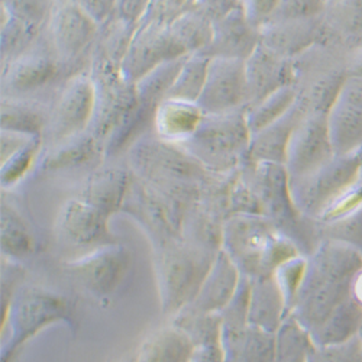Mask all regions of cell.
Here are the masks:
<instances>
[{"instance_id": "1", "label": "cell", "mask_w": 362, "mask_h": 362, "mask_svg": "<svg viewBox=\"0 0 362 362\" xmlns=\"http://www.w3.org/2000/svg\"><path fill=\"white\" fill-rule=\"evenodd\" d=\"M359 271V250L334 239L319 243L308 255L306 274L291 315L312 334L352 296V283Z\"/></svg>"}, {"instance_id": "2", "label": "cell", "mask_w": 362, "mask_h": 362, "mask_svg": "<svg viewBox=\"0 0 362 362\" xmlns=\"http://www.w3.org/2000/svg\"><path fill=\"white\" fill-rule=\"evenodd\" d=\"M222 250L240 274L250 279L274 276L286 261L301 255L273 222L261 215H236L223 222Z\"/></svg>"}, {"instance_id": "3", "label": "cell", "mask_w": 362, "mask_h": 362, "mask_svg": "<svg viewBox=\"0 0 362 362\" xmlns=\"http://www.w3.org/2000/svg\"><path fill=\"white\" fill-rule=\"evenodd\" d=\"M215 257L181 238L154 247L156 279L164 315L174 317L192 303Z\"/></svg>"}, {"instance_id": "4", "label": "cell", "mask_w": 362, "mask_h": 362, "mask_svg": "<svg viewBox=\"0 0 362 362\" xmlns=\"http://www.w3.org/2000/svg\"><path fill=\"white\" fill-rule=\"evenodd\" d=\"M67 316L69 303L59 294L38 287H28L15 294L2 315V362H13L21 345Z\"/></svg>"}, {"instance_id": "5", "label": "cell", "mask_w": 362, "mask_h": 362, "mask_svg": "<svg viewBox=\"0 0 362 362\" xmlns=\"http://www.w3.org/2000/svg\"><path fill=\"white\" fill-rule=\"evenodd\" d=\"M212 115L215 116L207 120L202 119L199 128L183 141V145L206 170L223 173L238 163L240 151L247 145V131L233 115L226 116L225 112Z\"/></svg>"}, {"instance_id": "6", "label": "cell", "mask_w": 362, "mask_h": 362, "mask_svg": "<svg viewBox=\"0 0 362 362\" xmlns=\"http://www.w3.org/2000/svg\"><path fill=\"white\" fill-rule=\"evenodd\" d=\"M132 257L127 247L116 243L93 248L66 262V273L96 297H107L117 290L131 268Z\"/></svg>"}, {"instance_id": "7", "label": "cell", "mask_w": 362, "mask_h": 362, "mask_svg": "<svg viewBox=\"0 0 362 362\" xmlns=\"http://www.w3.org/2000/svg\"><path fill=\"white\" fill-rule=\"evenodd\" d=\"M109 215L84 199H73L59 210L57 226L69 243L78 247L98 248L113 244Z\"/></svg>"}, {"instance_id": "8", "label": "cell", "mask_w": 362, "mask_h": 362, "mask_svg": "<svg viewBox=\"0 0 362 362\" xmlns=\"http://www.w3.org/2000/svg\"><path fill=\"white\" fill-rule=\"evenodd\" d=\"M244 93V70L232 57H218L207 64L200 106L210 113H223L238 105Z\"/></svg>"}, {"instance_id": "9", "label": "cell", "mask_w": 362, "mask_h": 362, "mask_svg": "<svg viewBox=\"0 0 362 362\" xmlns=\"http://www.w3.org/2000/svg\"><path fill=\"white\" fill-rule=\"evenodd\" d=\"M243 274L229 258V255L221 250L197 291L194 300L187 306L202 313H221L233 298Z\"/></svg>"}, {"instance_id": "10", "label": "cell", "mask_w": 362, "mask_h": 362, "mask_svg": "<svg viewBox=\"0 0 362 362\" xmlns=\"http://www.w3.org/2000/svg\"><path fill=\"white\" fill-rule=\"evenodd\" d=\"M223 362H276L274 334L245 327H222Z\"/></svg>"}, {"instance_id": "11", "label": "cell", "mask_w": 362, "mask_h": 362, "mask_svg": "<svg viewBox=\"0 0 362 362\" xmlns=\"http://www.w3.org/2000/svg\"><path fill=\"white\" fill-rule=\"evenodd\" d=\"M287 315L286 300L274 276L251 279L250 326L276 334Z\"/></svg>"}, {"instance_id": "12", "label": "cell", "mask_w": 362, "mask_h": 362, "mask_svg": "<svg viewBox=\"0 0 362 362\" xmlns=\"http://www.w3.org/2000/svg\"><path fill=\"white\" fill-rule=\"evenodd\" d=\"M93 98V86L86 78H78L69 86L55 115V132L59 136L70 138L81 131L92 116Z\"/></svg>"}, {"instance_id": "13", "label": "cell", "mask_w": 362, "mask_h": 362, "mask_svg": "<svg viewBox=\"0 0 362 362\" xmlns=\"http://www.w3.org/2000/svg\"><path fill=\"white\" fill-rule=\"evenodd\" d=\"M193 351V341L174 323L149 334L138 351L135 362H187Z\"/></svg>"}, {"instance_id": "14", "label": "cell", "mask_w": 362, "mask_h": 362, "mask_svg": "<svg viewBox=\"0 0 362 362\" xmlns=\"http://www.w3.org/2000/svg\"><path fill=\"white\" fill-rule=\"evenodd\" d=\"M128 192V174L117 168H106L90 175L80 197L110 216L127 200Z\"/></svg>"}, {"instance_id": "15", "label": "cell", "mask_w": 362, "mask_h": 362, "mask_svg": "<svg viewBox=\"0 0 362 362\" xmlns=\"http://www.w3.org/2000/svg\"><path fill=\"white\" fill-rule=\"evenodd\" d=\"M361 325L362 308L351 296L315 332H312V338L316 346L344 344L358 337Z\"/></svg>"}, {"instance_id": "16", "label": "cell", "mask_w": 362, "mask_h": 362, "mask_svg": "<svg viewBox=\"0 0 362 362\" xmlns=\"http://www.w3.org/2000/svg\"><path fill=\"white\" fill-rule=\"evenodd\" d=\"M316 348L310 332L288 313L274 334L276 362H309Z\"/></svg>"}, {"instance_id": "17", "label": "cell", "mask_w": 362, "mask_h": 362, "mask_svg": "<svg viewBox=\"0 0 362 362\" xmlns=\"http://www.w3.org/2000/svg\"><path fill=\"white\" fill-rule=\"evenodd\" d=\"M93 37V21L81 8H66L54 22V38L58 49L66 55L78 52Z\"/></svg>"}, {"instance_id": "18", "label": "cell", "mask_w": 362, "mask_h": 362, "mask_svg": "<svg viewBox=\"0 0 362 362\" xmlns=\"http://www.w3.org/2000/svg\"><path fill=\"white\" fill-rule=\"evenodd\" d=\"M202 122L200 107L187 100L170 99L157 113V127L163 136L170 139H187Z\"/></svg>"}, {"instance_id": "19", "label": "cell", "mask_w": 362, "mask_h": 362, "mask_svg": "<svg viewBox=\"0 0 362 362\" xmlns=\"http://www.w3.org/2000/svg\"><path fill=\"white\" fill-rule=\"evenodd\" d=\"M0 244L2 255L9 259H21L34 250V239L25 222L11 206H2V225H0Z\"/></svg>"}, {"instance_id": "20", "label": "cell", "mask_w": 362, "mask_h": 362, "mask_svg": "<svg viewBox=\"0 0 362 362\" xmlns=\"http://www.w3.org/2000/svg\"><path fill=\"white\" fill-rule=\"evenodd\" d=\"M207 64L209 62L202 58H192L185 62L168 92L170 99L187 102L199 99L207 76Z\"/></svg>"}, {"instance_id": "21", "label": "cell", "mask_w": 362, "mask_h": 362, "mask_svg": "<svg viewBox=\"0 0 362 362\" xmlns=\"http://www.w3.org/2000/svg\"><path fill=\"white\" fill-rule=\"evenodd\" d=\"M37 144L34 141H22L12 138L8 145H2V181L4 185H12L18 181L28 167L31 165Z\"/></svg>"}, {"instance_id": "22", "label": "cell", "mask_w": 362, "mask_h": 362, "mask_svg": "<svg viewBox=\"0 0 362 362\" xmlns=\"http://www.w3.org/2000/svg\"><path fill=\"white\" fill-rule=\"evenodd\" d=\"M308 268V257L306 255H297L284 264H281L274 273V279L284 296L287 312L291 313L298 290L303 283L305 274Z\"/></svg>"}, {"instance_id": "23", "label": "cell", "mask_w": 362, "mask_h": 362, "mask_svg": "<svg viewBox=\"0 0 362 362\" xmlns=\"http://www.w3.org/2000/svg\"><path fill=\"white\" fill-rule=\"evenodd\" d=\"M96 151V141L92 136H81L80 139L70 141L67 145L62 146L52 153L44 167L47 168H63L86 163L90 157H93Z\"/></svg>"}, {"instance_id": "24", "label": "cell", "mask_w": 362, "mask_h": 362, "mask_svg": "<svg viewBox=\"0 0 362 362\" xmlns=\"http://www.w3.org/2000/svg\"><path fill=\"white\" fill-rule=\"evenodd\" d=\"M54 70L49 59L45 57H33L18 62V64L11 70L12 74V84L25 88L33 87L44 80H47Z\"/></svg>"}, {"instance_id": "25", "label": "cell", "mask_w": 362, "mask_h": 362, "mask_svg": "<svg viewBox=\"0 0 362 362\" xmlns=\"http://www.w3.org/2000/svg\"><path fill=\"white\" fill-rule=\"evenodd\" d=\"M309 362H362V346L358 337L338 345L317 346Z\"/></svg>"}, {"instance_id": "26", "label": "cell", "mask_w": 362, "mask_h": 362, "mask_svg": "<svg viewBox=\"0 0 362 362\" xmlns=\"http://www.w3.org/2000/svg\"><path fill=\"white\" fill-rule=\"evenodd\" d=\"M187 362H223L222 332H212L193 339V351Z\"/></svg>"}, {"instance_id": "27", "label": "cell", "mask_w": 362, "mask_h": 362, "mask_svg": "<svg viewBox=\"0 0 362 362\" xmlns=\"http://www.w3.org/2000/svg\"><path fill=\"white\" fill-rule=\"evenodd\" d=\"M4 128L12 132H37L41 128L40 116L25 107H4Z\"/></svg>"}, {"instance_id": "28", "label": "cell", "mask_w": 362, "mask_h": 362, "mask_svg": "<svg viewBox=\"0 0 362 362\" xmlns=\"http://www.w3.org/2000/svg\"><path fill=\"white\" fill-rule=\"evenodd\" d=\"M120 362H135V354H134V355H129V356H127V358H124Z\"/></svg>"}, {"instance_id": "29", "label": "cell", "mask_w": 362, "mask_h": 362, "mask_svg": "<svg viewBox=\"0 0 362 362\" xmlns=\"http://www.w3.org/2000/svg\"><path fill=\"white\" fill-rule=\"evenodd\" d=\"M359 341H361V346H362V325H361V329H359Z\"/></svg>"}]
</instances>
